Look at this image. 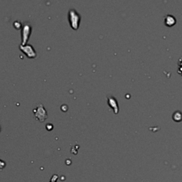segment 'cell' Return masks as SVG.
Segmentation results:
<instances>
[{"label":"cell","instance_id":"obj_1","mask_svg":"<svg viewBox=\"0 0 182 182\" xmlns=\"http://www.w3.org/2000/svg\"><path fill=\"white\" fill-rule=\"evenodd\" d=\"M69 20L71 27L75 30L78 29L81 20L80 15L76 9H71L69 12Z\"/></svg>","mask_w":182,"mask_h":182},{"label":"cell","instance_id":"obj_2","mask_svg":"<svg viewBox=\"0 0 182 182\" xmlns=\"http://www.w3.org/2000/svg\"><path fill=\"white\" fill-rule=\"evenodd\" d=\"M34 115L35 117L40 122H44L47 119V112L42 104H39L37 107L34 110Z\"/></svg>","mask_w":182,"mask_h":182},{"label":"cell","instance_id":"obj_3","mask_svg":"<svg viewBox=\"0 0 182 182\" xmlns=\"http://www.w3.org/2000/svg\"><path fill=\"white\" fill-rule=\"evenodd\" d=\"M31 33H32V26H31L30 24H24L22 26V29H21V39H22L21 45H26V43L30 37Z\"/></svg>","mask_w":182,"mask_h":182},{"label":"cell","instance_id":"obj_4","mask_svg":"<svg viewBox=\"0 0 182 182\" xmlns=\"http://www.w3.org/2000/svg\"><path fill=\"white\" fill-rule=\"evenodd\" d=\"M19 49L21 50L24 54H25L26 55V56L28 58H36L37 56V54L35 51V50L34 49V47L32 46V45H20L19 46Z\"/></svg>","mask_w":182,"mask_h":182},{"label":"cell","instance_id":"obj_5","mask_svg":"<svg viewBox=\"0 0 182 182\" xmlns=\"http://www.w3.org/2000/svg\"><path fill=\"white\" fill-rule=\"evenodd\" d=\"M107 99H108L109 105L114 110L115 113L117 114L118 113V106H117V101H116V100L113 97H108L107 98Z\"/></svg>","mask_w":182,"mask_h":182},{"label":"cell","instance_id":"obj_6","mask_svg":"<svg viewBox=\"0 0 182 182\" xmlns=\"http://www.w3.org/2000/svg\"><path fill=\"white\" fill-rule=\"evenodd\" d=\"M165 24L169 26L174 25L175 24V19L174 18V17L171 16V15H168V16L166 17Z\"/></svg>","mask_w":182,"mask_h":182},{"label":"cell","instance_id":"obj_7","mask_svg":"<svg viewBox=\"0 0 182 182\" xmlns=\"http://www.w3.org/2000/svg\"><path fill=\"white\" fill-rule=\"evenodd\" d=\"M14 26L17 29H19V28H21V22H19V21H15L14 23Z\"/></svg>","mask_w":182,"mask_h":182},{"label":"cell","instance_id":"obj_8","mask_svg":"<svg viewBox=\"0 0 182 182\" xmlns=\"http://www.w3.org/2000/svg\"><path fill=\"white\" fill-rule=\"evenodd\" d=\"M58 175H56V174L54 175V176H52V178L51 179V181H50V182H56V180H57V179H58Z\"/></svg>","mask_w":182,"mask_h":182},{"label":"cell","instance_id":"obj_9","mask_svg":"<svg viewBox=\"0 0 182 182\" xmlns=\"http://www.w3.org/2000/svg\"><path fill=\"white\" fill-rule=\"evenodd\" d=\"M0 131H1V127H0Z\"/></svg>","mask_w":182,"mask_h":182}]
</instances>
